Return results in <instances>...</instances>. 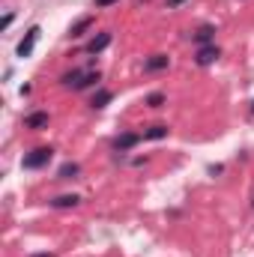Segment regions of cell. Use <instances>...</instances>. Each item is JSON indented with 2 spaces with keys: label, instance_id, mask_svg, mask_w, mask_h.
I'll use <instances>...</instances> for the list:
<instances>
[{
  "label": "cell",
  "instance_id": "6da1fadb",
  "mask_svg": "<svg viewBox=\"0 0 254 257\" xmlns=\"http://www.w3.org/2000/svg\"><path fill=\"white\" fill-rule=\"evenodd\" d=\"M51 156H54V150L51 147H39V150H33V153H27L24 156V168H45L48 162H51Z\"/></svg>",
  "mask_w": 254,
  "mask_h": 257
},
{
  "label": "cell",
  "instance_id": "7a4b0ae2",
  "mask_svg": "<svg viewBox=\"0 0 254 257\" xmlns=\"http://www.w3.org/2000/svg\"><path fill=\"white\" fill-rule=\"evenodd\" d=\"M93 81H99V72H72V75L63 78V84L72 87V90H84V87H90Z\"/></svg>",
  "mask_w": 254,
  "mask_h": 257
},
{
  "label": "cell",
  "instance_id": "3957f363",
  "mask_svg": "<svg viewBox=\"0 0 254 257\" xmlns=\"http://www.w3.org/2000/svg\"><path fill=\"white\" fill-rule=\"evenodd\" d=\"M39 33H42L39 27H30V30H27V36L18 42V57H30V51H33V45H36Z\"/></svg>",
  "mask_w": 254,
  "mask_h": 257
},
{
  "label": "cell",
  "instance_id": "277c9868",
  "mask_svg": "<svg viewBox=\"0 0 254 257\" xmlns=\"http://www.w3.org/2000/svg\"><path fill=\"white\" fill-rule=\"evenodd\" d=\"M108 45H111V33H99V36H93V39H90L87 51H90V54H99V51H105Z\"/></svg>",
  "mask_w": 254,
  "mask_h": 257
},
{
  "label": "cell",
  "instance_id": "5b68a950",
  "mask_svg": "<svg viewBox=\"0 0 254 257\" xmlns=\"http://www.w3.org/2000/svg\"><path fill=\"white\" fill-rule=\"evenodd\" d=\"M215 60H218V48L215 45H203L197 51V63L200 66H209V63H215Z\"/></svg>",
  "mask_w": 254,
  "mask_h": 257
},
{
  "label": "cell",
  "instance_id": "8992f818",
  "mask_svg": "<svg viewBox=\"0 0 254 257\" xmlns=\"http://www.w3.org/2000/svg\"><path fill=\"white\" fill-rule=\"evenodd\" d=\"M138 141H141V135H135V132H126V135H120V138L114 141V147H117V150H129V147H135Z\"/></svg>",
  "mask_w": 254,
  "mask_h": 257
},
{
  "label": "cell",
  "instance_id": "52a82bcc",
  "mask_svg": "<svg viewBox=\"0 0 254 257\" xmlns=\"http://www.w3.org/2000/svg\"><path fill=\"white\" fill-rule=\"evenodd\" d=\"M45 126H48V114H45V111L27 117V128H45Z\"/></svg>",
  "mask_w": 254,
  "mask_h": 257
},
{
  "label": "cell",
  "instance_id": "ba28073f",
  "mask_svg": "<svg viewBox=\"0 0 254 257\" xmlns=\"http://www.w3.org/2000/svg\"><path fill=\"white\" fill-rule=\"evenodd\" d=\"M159 69H168V57L165 54H153L147 60V72H159Z\"/></svg>",
  "mask_w": 254,
  "mask_h": 257
},
{
  "label": "cell",
  "instance_id": "9c48e42d",
  "mask_svg": "<svg viewBox=\"0 0 254 257\" xmlns=\"http://www.w3.org/2000/svg\"><path fill=\"white\" fill-rule=\"evenodd\" d=\"M144 138H150V141H159V138H168V126H153L144 132Z\"/></svg>",
  "mask_w": 254,
  "mask_h": 257
},
{
  "label": "cell",
  "instance_id": "30bf717a",
  "mask_svg": "<svg viewBox=\"0 0 254 257\" xmlns=\"http://www.w3.org/2000/svg\"><path fill=\"white\" fill-rule=\"evenodd\" d=\"M54 206H60V209H66V206H75L78 203V194H63V197H57V200H51Z\"/></svg>",
  "mask_w": 254,
  "mask_h": 257
},
{
  "label": "cell",
  "instance_id": "8fae6325",
  "mask_svg": "<svg viewBox=\"0 0 254 257\" xmlns=\"http://www.w3.org/2000/svg\"><path fill=\"white\" fill-rule=\"evenodd\" d=\"M212 33H215V30H212V27H200V30H197V33H194V39H197V42H200V45H209V39H212Z\"/></svg>",
  "mask_w": 254,
  "mask_h": 257
},
{
  "label": "cell",
  "instance_id": "7c38bea8",
  "mask_svg": "<svg viewBox=\"0 0 254 257\" xmlns=\"http://www.w3.org/2000/svg\"><path fill=\"white\" fill-rule=\"evenodd\" d=\"M108 102H111V93H108V90H99V93L93 96V108H105Z\"/></svg>",
  "mask_w": 254,
  "mask_h": 257
},
{
  "label": "cell",
  "instance_id": "4fadbf2b",
  "mask_svg": "<svg viewBox=\"0 0 254 257\" xmlns=\"http://www.w3.org/2000/svg\"><path fill=\"white\" fill-rule=\"evenodd\" d=\"M75 174H78V165H75V162H66L63 168H60V177H63V180L75 177Z\"/></svg>",
  "mask_w": 254,
  "mask_h": 257
},
{
  "label": "cell",
  "instance_id": "5bb4252c",
  "mask_svg": "<svg viewBox=\"0 0 254 257\" xmlns=\"http://www.w3.org/2000/svg\"><path fill=\"white\" fill-rule=\"evenodd\" d=\"M90 24H93V18H81V21H78V24L72 27V36H81V33H84V30H87Z\"/></svg>",
  "mask_w": 254,
  "mask_h": 257
},
{
  "label": "cell",
  "instance_id": "9a60e30c",
  "mask_svg": "<svg viewBox=\"0 0 254 257\" xmlns=\"http://www.w3.org/2000/svg\"><path fill=\"white\" fill-rule=\"evenodd\" d=\"M162 102H165V96H162V93H153V96L147 99V105H153V108H162Z\"/></svg>",
  "mask_w": 254,
  "mask_h": 257
},
{
  "label": "cell",
  "instance_id": "2e32d148",
  "mask_svg": "<svg viewBox=\"0 0 254 257\" xmlns=\"http://www.w3.org/2000/svg\"><path fill=\"white\" fill-rule=\"evenodd\" d=\"M111 3H117V0H96V6H99V9H105V6H111Z\"/></svg>",
  "mask_w": 254,
  "mask_h": 257
},
{
  "label": "cell",
  "instance_id": "e0dca14e",
  "mask_svg": "<svg viewBox=\"0 0 254 257\" xmlns=\"http://www.w3.org/2000/svg\"><path fill=\"white\" fill-rule=\"evenodd\" d=\"M180 3H183V0H168V6H180Z\"/></svg>",
  "mask_w": 254,
  "mask_h": 257
},
{
  "label": "cell",
  "instance_id": "ac0fdd59",
  "mask_svg": "<svg viewBox=\"0 0 254 257\" xmlns=\"http://www.w3.org/2000/svg\"><path fill=\"white\" fill-rule=\"evenodd\" d=\"M33 257H51V254H33Z\"/></svg>",
  "mask_w": 254,
  "mask_h": 257
},
{
  "label": "cell",
  "instance_id": "d6986e66",
  "mask_svg": "<svg viewBox=\"0 0 254 257\" xmlns=\"http://www.w3.org/2000/svg\"><path fill=\"white\" fill-rule=\"evenodd\" d=\"M251 111H254V102H251Z\"/></svg>",
  "mask_w": 254,
  "mask_h": 257
}]
</instances>
